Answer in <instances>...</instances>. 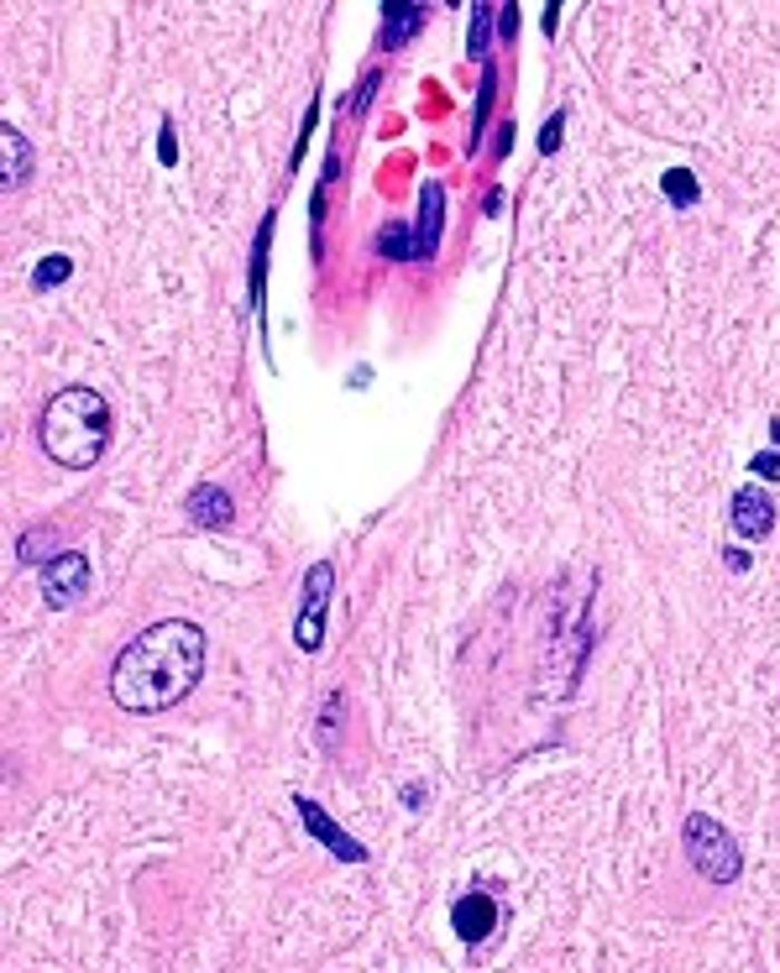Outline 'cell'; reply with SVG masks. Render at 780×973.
<instances>
[{
  "mask_svg": "<svg viewBox=\"0 0 780 973\" xmlns=\"http://www.w3.org/2000/svg\"><path fill=\"white\" fill-rule=\"evenodd\" d=\"M205 670V629L168 617L142 629L110 665V697L121 712H168L184 701Z\"/></svg>",
  "mask_w": 780,
  "mask_h": 973,
  "instance_id": "cell-1",
  "label": "cell"
},
{
  "mask_svg": "<svg viewBox=\"0 0 780 973\" xmlns=\"http://www.w3.org/2000/svg\"><path fill=\"white\" fill-rule=\"evenodd\" d=\"M729 524H733V534H744V539H764V534L776 529V503H770V493H764V487H739V493L729 497Z\"/></svg>",
  "mask_w": 780,
  "mask_h": 973,
  "instance_id": "cell-7",
  "label": "cell"
},
{
  "mask_svg": "<svg viewBox=\"0 0 780 973\" xmlns=\"http://www.w3.org/2000/svg\"><path fill=\"white\" fill-rule=\"evenodd\" d=\"M110 403L100 388H64L48 398V409L37 419V440L64 471H89L110 445Z\"/></svg>",
  "mask_w": 780,
  "mask_h": 973,
  "instance_id": "cell-2",
  "label": "cell"
},
{
  "mask_svg": "<svg viewBox=\"0 0 780 973\" xmlns=\"http://www.w3.org/2000/svg\"><path fill=\"white\" fill-rule=\"evenodd\" d=\"M498 27H504V37H514V32H519V11H514V6H504V17H498Z\"/></svg>",
  "mask_w": 780,
  "mask_h": 973,
  "instance_id": "cell-23",
  "label": "cell"
},
{
  "mask_svg": "<svg viewBox=\"0 0 780 973\" xmlns=\"http://www.w3.org/2000/svg\"><path fill=\"white\" fill-rule=\"evenodd\" d=\"M665 194H671V205H696V200H702V188H696V178L686 168L665 173Z\"/></svg>",
  "mask_w": 780,
  "mask_h": 973,
  "instance_id": "cell-15",
  "label": "cell"
},
{
  "mask_svg": "<svg viewBox=\"0 0 780 973\" xmlns=\"http://www.w3.org/2000/svg\"><path fill=\"white\" fill-rule=\"evenodd\" d=\"M498 6H471V58H487V32H493Z\"/></svg>",
  "mask_w": 780,
  "mask_h": 973,
  "instance_id": "cell-18",
  "label": "cell"
},
{
  "mask_svg": "<svg viewBox=\"0 0 780 973\" xmlns=\"http://www.w3.org/2000/svg\"><path fill=\"white\" fill-rule=\"evenodd\" d=\"M184 513H189V524H199V529H226L231 518H236L231 493H221L215 481H199V487L184 497Z\"/></svg>",
  "mask_w": 780,
  "mask_h": 973,
  "instance_id": "cell-10",
  "label": "cell"
},
{
  "mask_svg": "<svg viewBox=\"0 0 780 973\" xmlns=\"http://www.w3.org/2000/svg\"><path fill=\"white\" fill-rule=\"evenodd\" d=\"M52 545H58V529H52V524H37V529H27V534L17 539L21 565H48V561H58V555H52Z\"/></svg>",
  "mask_w": 780,
  "mask_h": 973,
  "instance_id": "cell-13",
  "label": "cell"
},
{
  "mask_svg": "<svg viewBox=\"0 0 780 973\" xmlns=\"http://www.w3.org/2000/svg\"><path fill=\"white\" fill-rule=\"evenodd\" d=\"M723 555H729V571H739V576L749 571V549H723Z\"/></svg>",
  "mask_w": 780,
  "mask_h": 973,
  "instance_id": "cell-24",
  "label": "cell"
},
{
  "mask_svg": "<svg viewBox=\"0 0 780 973\" xmlns=\"http://www.w3.org/2000/svg\"><path fill=\"white\" fill-rule=\"evenodd\" d=\"M388 17H382V32H388V48H403L409 37L425 27V6H409V0H393V6H382Z\"/></svg>",
  "mask_w": 780,
  "mask_h": 973,
  "instance_id": "cell-12",
  "label": "cell"
},
{
  "mask_svg": "<svg viewBox=\"0 0 780 973\" xmlns=\"http://www.w3.org/2000/svg\"><path fill=\"white\" fill-rule=\"evenodd\" d=\"M749 471H760L764 481H776V477H780V450H770V456H754V461H749Z\"/></svg>",
  "mask_w": 780,
  "mask_h": 973,
  "instance_id": "cell-21",
  "label": "cell"
},
{
  "mask_svg": "<svg viewBox=\"0 0 780 973\" xmlns=\"http://www.w3.org/2000/svg\"><path fill=\"white\" fill-rule=\"evenodd\" d=\"M451 926L461 942L493 937V926H498V901H493L487 889H471V895H461V901L451 905Z\"/></svg>",
  "mask_w": 780,
  "mask_h": 973,
  "instance_id": "cell-9",
  "label": "cell"
},
{
  "mask_svg": "<svg viewBox=\"0 0 780 973\" xmlns=\"http://www.w3.org/2000/svg\"><path fill=\"white\" fill-rule=\"evenodd\" d=\"M440 225H446V188L425 184L419 188V221H415V262H435L440 252Z\"/></svg>",
  "mask_w": 780,
  "mask_h": 973,
  "instance_id": "cell-8",
  "label": "cell"
},
{
  "mask_svg": "<svg viewBox=\"0 0 780 973\" xmlns=\"http://www.w3.org/2000/svg\"><path fill=\"white\" fill-rule=\"evenodd\" d=\"M378 252L382 256H399V262H415V236L403 231V225H388L378 236Z\"/></svg>",
  "mask_w": 780,
  "mask_h": 973,
  "instance_id": "cell-16",
  "label": "cell"
},
{
  "mask_svg": "<svg viewBox=\"0 0 780 973\" xmlns=\"http://www.w3.org/2000/svg\"><path fill=\"white\" fill-rule=\"evenodd\" d=\"M69 273H74L69 256H42V262H37V273H32V289H52V283H64Z\"/></svg>",
  "mask_w": 780,
  "mask_h": 973,
  "instance_id": "cell-17",
  "label": "cell"
},
{
  "mask_svg": "<svg viewBox=\"0 0 780 973\" xmlns=\"http://www.w3.org/2000/svg\"><path fill=\"white\" fill-rule=\"evenodd\" d=\"M493 89H498V74H493V64H482V89H477V116H471V147L482 142L487 110H493Z\"/></svg>",
  "mask_w": 780,
  "mask_h": 973,
  "instance_id": "cell-14",
  "label": "cell"
},
{
  "mask_svg": "<svg viewBox=\"0 0 780 973\" xmlns=\"http://www.w3.org/2000/svg\"><path fill=\"white\" fill-rule=\"evenodd\" d=\"M341 707H347V697H341V691H330L325 712H320V743H325V749H335V712H341Z\"/></svg>",
  "mask_w": 780,
  "mask_h": 973,
  "instance_id": "cell-19",
  "label": "cell"
},
{
  "mask_svg": "<svg viewBox=\"0 0 780 973\" xmlns=\"http://www.w3.org/2000/svg\"><path fill=\"white\" fill-rule=\"evenodd\" d=\"M27 173H32V142L17 126H0V184L17 188L27 184Z\"/></svg>",
  "mask_w": 780,
  "mask_h": 973,
  "instance_id": "cell-11",
  "label": "cell"
},
{
  "mask_svg": "<svg viewBox=\"0 0 780 973\" xmlns=\"http://www.w3.org/2000/svg\"><path fill=\"white\" fill-rule=\"evenodd\" d=\"M85 592H89V555L64 549L58 561L42 565V597H48V607H74Z\"/></svg>",
  "mask_w": 780,
  "mask_h": 973,
  "instance_id": "cell-6",
  "label": "cell"
},
{
  "mask_svg": "<svg viewBox=\"0 0 780 973\" xmlns=\"http://www.w3.org/2000/svg\"><path fill=\"white\" fill-rule=\"evenodd\" d=\"M681 848H686L692 869L702 874L708 885H733V879L744 874V848H739V837H733L723 821H712L708 811H692V817L681 821Z\"/></svg>",
  "mask_w": 780,
  "mask_h": 973,
  "instance_id": "cell-3",
  "label": "cell"
},
{
  "mask_svg": "<svg viewBox=\"0 0 780 973\" xmlns=\"http://www.w3.org/2000/svg\"><path fill=\"white\" fill-rule=\"evenodd\" d=\"M560 126H566V116L545 120V132H539V153H555V147H560Z\"/></svg>",
  "mask_w": 780,
  "mask_h": 973,
  "instance_id": "cell-20",
  "label": "cell"
},
{
  "mask_svg": "<svg viewBox=\"0 0 780 973\" xmlns=\"http://www.w3.org/2000/svg\"><path fill=\"white\" fill-rule=\"evenodd\" d=\"M330 592H335V565L314 561L304 571V602H299V623H294V644L304 654L325 644V613H330Z\"/></svg>",
  "mask_w": 780,
  "mask_h": 973,
  "instance_id": "cell-4",
  "label": "cell"
},
{
  "mask_svg": "<svg viewBox=\"0 0 780 973\" xmlns=\"http://www.w3.org/2000/svg\"><path fill=\"white\" fill-rule=\"evenodd\" d=\"M294 811H299V821H304V833H310L320 848H330V858H341V864H367V848L347 833V827H335V821L325 817V806H320V801L294 796Z\"/></svg>",
  "mask_w": 780,
  "mask_h": 973,
  "instance_id": "cell-5",
  "label": "cell"
},
{
  "mask_svg": "<svg viewBox=\"0 0 780 973\" xmlns=\"http://www.w3.org/2000/svg\"><path fill=\"white\" fill-rule=\"evenodd\" d=\"M157 157L174 163V120H163V142H157Z\"/></svg>",
  "mask_w": 780,
  "mask_h": 973,
  "instance_id": "cell-22",
  "label": "cell"
}]
</instances>
